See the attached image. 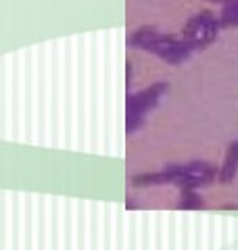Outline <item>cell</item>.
<instances>
[{
	"mask_svg": "<svg viewBox=\"0 0 238 250\" xmlns=\"http://www.w3.org/2000/svg\"><path fill=\"white\" fill-rule=\"evenodd\" d=\"M236 169H238V142H234L232 146L228 148V156H226V163H224V167H221L219 171V182L221 184H228V182H232V177L236 173Z\"/></svg>",
	"mask_w": 238,
	"mask_h": 250,
	"instance_id": "6da1fadb",
	"label": "cell"
},
{
	"mask_svg": "<svg viewBox=\"0 0 238 250\" xmlns=\"http://www.w3.org/2000/svg\"><path fill=\"white\" fill-rule=\"evenodd\" d=\"M134 186H148V184H169V182H176V175L169 173V171H163V173H146V175H140V177H134L132 179Z\"/></svg>",
	"mask_w": 238,
	"mask_h": 250,
	"instance_id": "7a4b0ae2",
	"label": "cell"
},
{
	"mask_svg": "<svg viewBox=\"0 0 238 250\" xmlns=\"http://www.w3.org/2000/svg\"><path fill=\"white\" fill-rule=\"evenodd\" d=\"M159 36V31L153 27V25H146V27H140L136 34L130 36V46H138V48H142L146 42H150L153 38Z\"/></svg>",
	"mask_w": 238,
	"mask_h": 250,
	"instance_id": "3957f363",
	"label": "cell"
},
{
	"mask_svg": "<svg viewBox=\"0 0 238 250\" xmlns=\"http://www.w3.org/2000/svg\"><path fill=\"white\" fill-rule=\"evenodd\" d=\"M205 202L201 196H196L190 190H182V200H180V208H203Z\"/></svg>",
	"mask_w": 238,
	"mask_h": 250,
	"instance_id": "277c9868",
	"label": "cell"
},
{
	"mask_svg": "<svg viewBox=\"0 0 238 250\" xmlns=\"http://www.w3.org/2000/svg\"><path fill=\"white\" fill-rule=\"evenodd\" d=\"M209 2H221V4H226V2H230V0H209Z\"/></svg>",
	"mask_w": 238,
	"mask_h": 250,
	"instance_id": "5b68a950",
	"label": "cell"
}]
</instances>
